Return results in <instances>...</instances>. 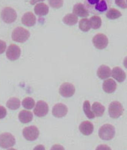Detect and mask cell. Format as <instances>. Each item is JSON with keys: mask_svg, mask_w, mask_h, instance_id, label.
<instances>
[{"mask_svg": "<svg viewBox=\"0 0 127 150\" xmlns=\"http://www.w3.org/2000/svg\"><path fill=\"white\" fill-rule=\"evenodd\" d=\"M51 150H65L63 146L60 144H55L52 147Z\"/></svg>", "mask_w": 127, "mask_h": 150, "instance_id": "cell-34", "label": "cell"}, {"mask_svg": "<svg viewBox=\"0 0 127 150\" xmlns=\"http://www.w3.org/2000/svg\"><path fill=\"white\" fill-rule=\"evenodd\" d=\"M111 0H84V5L89 12L95 15H101L107 11Z\"/></svg>", "mask_w": 127, "mask_h": 150, "instance_id": "cell-1", "label": "cell"}, {"mask_svg": "<svg viewBox=\"0 0 127 150\" xmlns=\"http://www.w3.org/2000/svg\"><path fill=\"white\" fill-rule=\"evenodd\" d=\"M91 27L94 30L99 29L102 25V20L100 17L95 16L92 17L89 19Z\"/></svg>", "mask_w": 127, "mask_h": 150, "instance_id": "cell-25", "label": "cell"}, {"mask_svg": "<svg viewBox=\"0 0 127 150\" xmlns=\"http://www.w3.org/2000/svg\"><path fill=\"white\" fill-rule=\"evenodd\" d=\"M49 7L44 3L37 4L34 7V12L39 16H46L49 12Z\"/></svg>", "mask_w": 127, "mask_h": 150, "instance_id": "cell-19", "label": "cell"}, {"mask_svg": "<svg viewBox=\"0 0 127 150\" xmlns=\"http://www.w3.org/2000/svg\"><path fill=\"white\" fill-rule=\"evenodd\" d=\"M79 129L80 132L85 136L91 134L94 130L93 124L88 121L83 122L79 125Z\"/></svg>", "mask_w": 127, "mask_h": 150, "instance_id": "cell-15", "label": "cell"}, {"mask_svg": "<svg viewBox=\"0 0 127 150\" xmlns=\"http://www.w3.org/2000/svg\"><path fill=\"white\" fill-rule=\"evenodd\" d=\"M48 112V105L46 102L43 100L38 101L33 110V112L35 115L39 117H44L47 114Z\"/></svg>", "mask_w": 127, "mask_h": 150, "instance_id": "cell-9", "label": "cell"}, {"mask_svg": "<svg viewBox=\"0 0 127 150\" xmlns=\"http://www.w3.org/2000/svg\"><path fill=\"white\" fill-rule=\"evenodd\" d=\"M73 13L81 17H87L90 15L85 6L80 3L76 4L73 6Z\"/></svg>", "mask_w": 127, "mask_h": 150, "instance_id": "cell-13", "label": "cell"}, {"mask_svg": "<svg viewBox=\"0 0 127 150\" xmlns=\"http://www.w3.org/2000/svg\"><path fill=\"white\" fill-rule=\"evenodd\" d=\"M97 75L100 79H107L111 75V69L108 66L103 65L100 66L97 71Z\"/></svg>", "mask_w": 127, "mask_h": 150, "instance_id": "cell-18", "label": "cell"}, {"mask_svg": "<svg viewBox=\"0 0 127 150\" xmlns=\"http://www.w3.org/2000/svg\"><path fill=\"white\" fill-rule=\"evenodd\" d=\"M22 23L24 25L31 27L35 25L36 23V18L32 12H27L22 17Z\"/></svg>", "mask_w": 127, "mask_h": 150, "instance_id": "cell-14", "label": "cell"}, {"mask_svg": "<svg viewBox=\"0 0 127 150\" xmlns=\"http://www.w3.org/2000/svg\"><path fill=\"white\" fill-rule=\"evenodd\" d=\"M124 108L120 102L114 101L110 104L108 108V113L110 117L113 119L119 118L123 114Z\"/></svg>", "mask_w": 127, "mask_h": 150, "instance_id": "cell-4", "label": "cell"}, {"mask_svg": "<svg viewBox=\"0 0 127 150\" xmlns=\"http://www.w3.org/2000/svg\"><path fill=\"white\" fill-rule=\"evenodd\" d=\"M30 36V32L22 27L15 28L11 34V38L14 41L18 43H24L27 41Z\"/></svg>", "mask_w": 127, "mask_h": 150, "instance_id": "cell-2", "label": "cell"}, {"mask_svg": "<svg viewBox=\"0 0 127 150\" xmlns=\"http://www.w3.org/2000/svg\"><path fill=\"white\" fill-rule=\"evenodd\" d=\"M79 28L80 30L84 32L89 31L91 28L89 19L84 18L80 20L79 23Z\"/></svg>", "mask_w": 127, "mask_h": 150, "instance_id": "cell-27", "label": "cell"}, {"mask_svg": "<svg viewBox=\"0 0 127 150\" xmlns=\"http://www.w3.org/2000/svg\"><path fill=\"white\" fill-rule=\"evenodd\" d=\"M83 109L87 118L89 119H93L95 118V115L91 109L90 103L89 100H85L84 101L83 105Z\"/></svg>", "mask_w": 127, "mask_h": 150, "instance_id": "cell-24", "label": "cell"}, {"mask_svg": "<svg viewBox=\"0 0 127 150\" xmlns=\"http://www.w3.org/2000/svg\"><path fill=\"white\" fill-rule=\"evenodd\" d=\"M68 107L62 103H58L54 105L52 111L53 115L56 118L64 117L68 113Z\"/></svg>", "mask_w": 127, "mask_h": 150, "instance_id": "cell-12", "label": "cell"}, {"mask_svg": "<svg viewBox=\"0 0 127 150\" xmlns=\"http://www.w3.org/2000/svg\"><path fill=\"white\" fill-rule=\"evenodd\" d=\"M124 67L127 69V56L125 58L124 60Z\"/></svg>", "mask_w": 127, "mask_h": 150, "instance_id": "cell-37", "label": "cell"}, {"mask_svg": "<svg viewBox=\"0 0 127 150\" xmlns=\"http://www.w3.org/2000/svg\"><path fill=\"white\" fill-rule=\"evenodd\" d=\"M75 86L70 83H64L59 88L60 94L64 98L72 97L75 93Z\"/></svg>", "mask_w": 127, "mask_h": 150, "instance_id": "cell-11", "label": "cell"}, {"mask_svg": "<svg viewBox=\"0 0 127 150\" xmlns=\"http://www.w3.org/2000/svg\"><path fill=\"white\" fill-rule=\"evenodd\" d=\"M78 18L73 13L67 14L63 18L64 23L70 26L75 25L78 23Z\"/></svg>", "mask_w": 127, "mask_h": 150, "instance_id": "cell-23", "label": "cell"}, {"mask_svg": "<svg viewBox=\"0 0 127 150\" xmlns=\"http://www.w3.org/2000/svg\"><path fill=\"white\" fill-rule=\"evenodd\" d=\"M8 150H17L16 149H13V148H11V149H8Z\"/></svg>", "mask_w": 127, "mask_h": 150, "instance_id": "cell-38", "label": "cell"}, {"mask_svg": "<svg viewBox=\"0 0 127 150\" xmlns=\"http://www.w3.org/2000/svg\"><path fill=\"white\" fill-rule=\"evenodd\" d=\"M35 105V101L31 97H26L22 101V105L27 109H31Z\"/></svg>", "mask_w": 127, "mask_h": 150, "instance_id": "cell-28", "label": "cell"}, {"mask_svg": "<svg viewBox=\"0 0 127 150\" xmlns=\"http://www.w3.org/2000/svg\"><path fill=\"white\" fill-rule=\"evenodd\" d=\"M16 144V139L11 134L4 133L0 134V147L8 149L13 147Z\"/></svg>", "mask_w": 127, "mask_h": 150, "instance_id": "cell-6", "label": "cell"}, {"mask_svg": "<svg viewBox=\"0 0 127 150\" xmlns=\"http://www.w3.org/2000/svg\"><path fill=\"white\" fill-rule=\"evenodd\" d=\"M18 119L22 123H29L32 121L33 115L30 111L22 110L18 114Z\"/></svg>", "mask_w": 127, "mask_h": 150, "instance_id": "cell-20", "label": "cell"}, {"mask_svg": "<svg viewBox=\"0 0 127 150\" xmlns=\"http://www.w3.org/2000/svg\"><path fill=\"white\" fill-rule=\"evenodd\" d=\"M92 110L95 116L101 117L104 115L105 110V108L101 103L95 102L92 106Z\"/></svg>", "mask_w": 127, "mask_h": 150, "instance_id": "cell-21", "label": "cell"}, {"mask_svg": "<svg viewBox=\"0 0 127 150\" xmlns=\"http://www.w3.org/2000/svg\"><path fill=\"white\" fill-rule=\"evenodd\" d=\"M7 115V110L6 108L3 106L0 105V120L3 119Z\"/></svg>", "mask_w": 127, "mask_h": 150, "instance_id": "cell-31", "label": "cell"}, {"mask_svg": "<svg viewBox=\"0 0 127 150\" xmlns=\"http://www.w3.org/2000/svg\"><path fill=\"white\" fill-rule=\"evenodd\" d=\"M112 76L119 83L124 82L126 78V74L124 70L119 67H115L111 72Z\"/></svg>", "mask_w": 127, "mask_h": 150, "instance_id": "cell-16", "label": "cell"}, {"mask_svg": "<svg viewBox=\"0 0 127 150\" xmlns=\"http://www.w3.org/2000/svg\"><path fill=\"white\" fill-rule=\"evenodd\" d=\"M1 17L3 21L7 24L14 23L17 17L16 11L11 7H6L2 11Z\"/></svg>", "mask_w": 127, "mask_h": 150, "instance_id": "cell-5", "label": "cell"}, {"mask_svg": "<svg viewBox=\"0 0 127 150\" xmlns=\"http://www.w3.org/2000/svg\"><path fill=\"white\" fill-rule=\"evenodd\" d=\"M121 16H122V14L121 12L114 8H110L107 11L106 14L107 17L111 20L117 19Z\"/></svg>", "mask_w": 127, "mask_h": 150, "instance_id": "cell-26", "label": "cell"}, {"mask_svg": "<svg viewBox=\"0 0 127 150\" xmlns=\"http://www.w3.org/2000/svg\"><path fill=\"white\" fill-rule=\"evenodd\" d=\"M21 105V101L17 98H10L7 101L6 106L9 109L11 110H16L19 108Z\"/></svg>", "mask_w": 127, "mask_h": 150, "instance_id": "cell-22", "label": "cell"}, {"mask_svg": "<svg viewBox=\"0 0 127 150\" xmlns=\"http://www.w3.org/2000/svg\"><path fill=\"white\" fill-rule=\"evenodd\" d=\"M96 150H112L106 144H100L97 146Z\"/></svg>", "mask_w": 127, "mask_h": 150, "instance_id": "cell-33", "label": "cell"}, {"mask_svg": "<svg viewBox=\"0 0 127 150\" xmlns=\"http://www.w3.org/2000/svg\"><path fill=\"white\" fill-rule=\"evenodd\" d=\"M117 89V84L114 79H109L104 81L103 84V89L105 92L111 93L114 92Z\"/></svg>", "mask_w": 127, "mask_h": 150, "instance_id": "cell-17", "label": "cell"}, {"mask_svg": "<svg viewBox=\"0 0 127 150\" xmlns=\"http://www.w3.org/2000/svg\"><path fill=\"white\" fill-rule=\"evenodd\" d=\"M116 5L122 8H127L126 0H115Z\"/></svg>", "mask_w": 127, "mask_h": 150, "instance_id": "cell-30", "label": "cell"}, {"mask_svg": "<svg viewBox=\"0 0 127 150\" xmlns=\"http://www.w3.org/2000/svg\"><path fill=\"white\" fill-rule=\"evenodd\" d=\"M126 2H127V0H126Z\"/></svg>", "mask_w": 127, "mask_h": 150, "instance_id": "cell-39", "label": "cell"}, {"mask_svg": "<svg viewBox=\"0 0 127 150\" xmlns=\"http://www.w3.org/2000/svg\"><path fill=\"white\" fill-rule=\"evenodd\" d=\"M21 50L20 47L16 45L12 44L8 47L6 52V56L10 60L16 61L18 59L21 55Z\"/></svg>", "mask_w": 127, "mask_h": 150, "instance_id": "cell-10", "label": "cell"}, {"mask_svg": "<svg viewBox=\"0 0 127 150\" xmlns=\"http://www.w3.org/2000/svg\"><path fill=\"white\" fill-rule=\"evenodd\" d=\"M44 1V0H31L30 1V3L32 5H34L35 4L38 2L43 1Z\"/></svg>", "mask_w": 127, "mask_h": 150, "instance_id": "cell-36", "label": "cell"}, {"mask_svg": "<svg viewBox=\"0 0 127 150\" xmlns=\"http://www.w3.org/2000/svg\"><path fill=\"white\" fill-rule=\"evenodd\" d=\"M98 134L99 137L102 140L110 141L115 136V127L110 124H104L99 129Z\"/></svg>", "mask_w": 127, "mask_h": 150, "instance_id": "cell-3", "label": "cell"}, {"mask_svg": "<svg viewBox=\"0 0 127 150\" xmlns=\"http://www.w3.org/2000/svg\"><path fill=\"white\" fill-rule=\"evenodd\" d=\"M109 43L108 38L103 33H98L92 39V43L97 49L102 50L107 46Z\"/></svg>", "mask_w": 127, "mask_h": 150, "instance_id": "cell-7", "label": "cell"}, {"mask_svg": "<svg viewBox=\"0 0 127 150\" xmlns=\"http://www.w3.org/2000/svg\"><path fill=\"white\" fill-rule=\"evenodd\" d=\"M39 130L36 126L26 127L23 131V135L27 141H34L37 140L39 135Z\"/></svg>", "mask_w": 127, "mask_h": 150, "instance_id": "cell-8", "label": "cell"}, {"mask_svg": "<svg viewBox=\"0 0 127 150\" xmlns=\"http://www.w3.org/2000/svg\"><path fill=\"white\" fill-rule=\"evenodd\" d=\"M6 43L4 41L0 40V54H2L5 52L6 48Z\"/></svg>", "mask_w": 127, "mask_h": 150, "instance_id": "cell-32", "label": "cell"}, {"mask_svg": "<svg viewBox=\"0 0 127 150\" xmlns=\"http://www.w3.org/2000/svg\"><path fill=\"white\" fill-rule=\"evenodd\" d=\"M49 4L52 8H59L63 5L64 0H48Z\"/></svg>", "mask_w": 127, "mask_h": 150, "instance_id": "cell-29", "label": "cell"}, {"mask_svg": "<svg viewBox=\"0 0 127 150\" xmlns=\"http://www.w3.org/2000/svg\"><path fill=\"white\" fill-rule=\"evenodd\" d=\"M33 150H45V148L44 145H38L35 147Z\"/></svg>", "mask_w": 127, "mask_h": 150, "instance_id": "cell-35", "label": "cell"}]
</instances>
